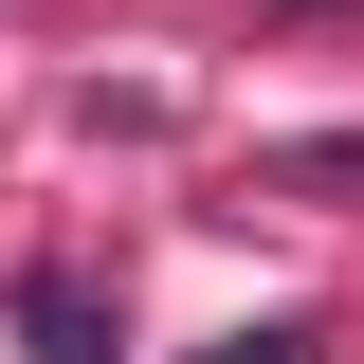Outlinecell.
I'll return each instance as SVG.
<instances>
[{
    "label": "cell",
    "mask_w": 364,
    "mask_h": 364,
    "mask_svg": "<svg viewBox=\"0 0 364 364\" xmlns=\"http://www.w3.org/2000/svg\"><path fill=\"white\" fill-rule=\"evenodd\" d=\"M18 328H37V364H109V310H91V273H37V291H18Z\"/></svg>",
    "instance_id": "6da1fadb"
},
{
    "label": "cell",
    "mask_w": 364,
    "mask_h": 364,
    "mask_svg": "<svg viewBox=\"0 0 364 364\" xmlns=\"http://www.w3.org/2000/svg\"><path fill=\"white\" fill-rule=\"evenodd\" d=\"M219 364H310V328L273 310V328H237V346H219Z\"/></svg>",
    "instance_id": "7a4b0ae2"
}]
</instances>
